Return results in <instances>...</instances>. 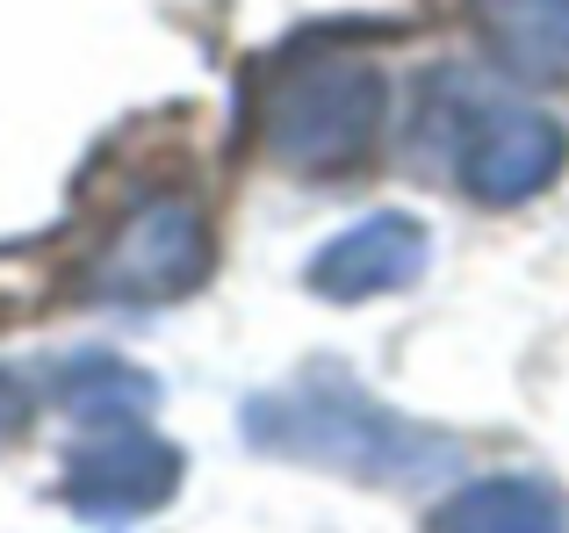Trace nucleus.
Masks as SVG:
<instances>
[{
	"label": "nucleus",
	"mask_w": 569,
	"mask_h": 533,
	"mask_svg": "<svg viewBox=\"0 0 569 533\" xmlns=\"http://www.w3.org/2000/svg\"><path fill=\"white\" fill-rule=\"evenodd\" d=\"M426 274V224L403 210H376L353 231H339L318 260H310V289L325 303H368V295H389L403 281Z\"/></svg>",
	"instance_id": "obj_6"
},
{
	"label": "nucleus",
	"mask_w": 569,
	"mask_h": 533,
	"mask_svg": "<svg viewBox=\"0 0 569 533\" xmlns=\"http://www.w3.org/2000/svg\"><path fill=\"white\" fill-rule=\"evenodd\" d=\"M382 66L361 51H296L260 87V152L289 173H347L382 130Z\"/></svg>",
	"instance_id": "obj_3"
},
{
	"label": "nucleus",
	"mask_w": 569,
	"mask_h": 533,
	"mask_svg": "<svg viewBox=\"0 0 569 533\" xmlns=\"http://www.w3.org/2000/svg\"><path fill=\"white\" fill-rule=\"evenodd\" d=\"M217 266V239H209L202 202L188 195H152L109 231V245L87 266V295L109 303H159V295H188Z\"/></svg>",
	"instance_id": "obj_4"
},
{
	"label": "nucleus",
	"mask_w": 569,
	"mask_h": 533,
	"mask_svg": "<svg viewBox=\"0 0 569 533\" xmlns=\"http://www.w3.org/2000/svg\"><path fill=\"white\" fill-rule=\"evenodd\" d=\"M22 425H29V390L14 375H0V447H14Z\"/></svg>",
	"instance_id": "obj_10"
},
{
	"label": "nucleus",
	"mask_w": 569,
	"mask_h": 533,
	"mask_svg": "<svg viewBox=\"0 0 569 533\" xmlns=\"http://www.w3.org/2000/svg\"><path fill=\"white\" fill-rule=\"evenodd\" d=\"M426 533H569V512L533 476H483L447 497L426 520Z\"/></svg>",
	"instance_id": "obj_8"
},
{
	"label": "nucleus",
	"mask_w": 569,
	"mask_h": 533,
	"mask_svg": "<svg viewBox=\"0 0 569 533\" xmlns=\"http://www.w3.org/2000/svg\"><path fill=\"white\" fill-rule=\"evenodd\" d=\"M246 433L260 447L289 454V462H318V469H339V476H361V483H397V491L426 483V476H447L461 462V447L447 433L403 425L397 411H382L339 368H310L289 390L252 396Z\"/></svg>",
	"instance_id": "obj_1"
},
{
	"label": "nucleus",
	"mask_w": 569,
	"mask_h": 533,
	"mask_svg": "<svg viewBox=\"0 0 569 533\" xmlns=\"http://www.w3.org/2000/svg\"><path fill=\"white\" fill-rule=\"evenodd\" d=\"M51 390L72 419H94V425H138L159 404V382L138 375L130 361H116V353H72L51 375Z\"/></svg>",
	"instance_id": "obj_9"
},
{
	"label": "nucleus",
	"mask_w": 569,
	"mask_h": 533,
	"mask_svg": "<svg viewBox=\"0 0 569 533\" xmlns=\"http://www.w3.org/2000/svg\"><path fill=\"white\" fill-rule=\"evenodd\" d=\"M181 483V454L159 447V440L130 433V425H109L101 440L72 447L66 462V505L80 520H138V512H159Z\"/></svg>",
	"instance_id": "obj_5"
},
{
	"label": "nucleus",
	"mask_w": 569,
	"mask_h": 533,
	"mask_svg": "<svg viewBox=\"0 0 569 533\" xmlns=\"http://www.w3.org/2000/svg\"><path fill=\"white\" fill-rule=\"evenodd\" d=\"M418 159L461 181L476 202H527L541 195L569 159V130L541 109L498 101L461 72H432L418 94Z\"/></svg>",
	"instance_id": "obj_2"
},
{
	"label": "nucleus",
	"mask_w": 569,
	"mask_h": 533,
	"mask_svg": "<svg viewBox=\"0 0 569 533\" xmlns=\"http://www.w3.org/2000/svg\"><path fill=\"white\" fill-rule=\"evenodd\" d=\"M490 58L519 80H569V0H476Z\"/></svg>",
	"instance_id": "obj_7"
}]
</instances>
